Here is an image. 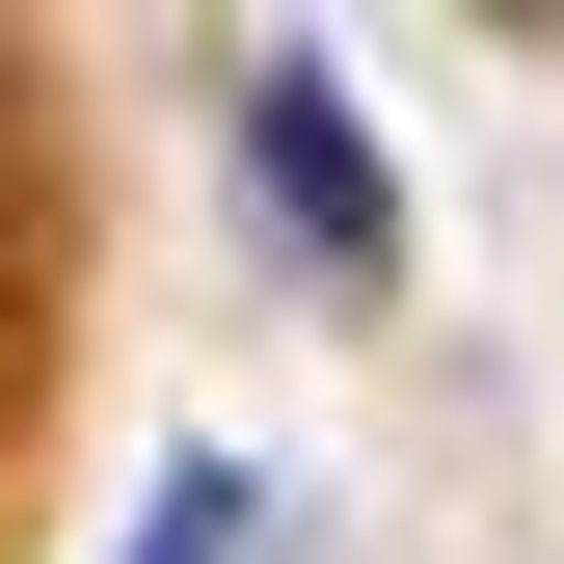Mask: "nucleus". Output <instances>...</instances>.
I'll return each mask as SVG.
<instances>
[{
  "label": "nucleus",
  "instance_id": "obj_1",
  "mask_svg": "<svg viewBox=\"0 0 564 564\" xmlns=\"http://www.w3.org/2000/svg\"><path fill=\"white\" fill-rule=\"evenodd\" d=\"M242 216L296 242V269H349V296L403 269V188H377V134H349L323 54H242Z\"/></svg>",
  "mask_w": 564,
  "mask_h": 564
},
{
  "label": "nucleus",
  "instance_id": "obj_2",
  "mask_svg": "<svg viewBox=\"0 0 564 564\" xmlns=\"http://www.w3.org/2000/svg\"><path fill=\"white\" fill-rule=\"evenodd\" d=\"M134 564H269V484H242V457H188L162 511H134Z\"/></svg>",
  "mask_w": 564,
  "mask_h": 564
}]
</instances>
